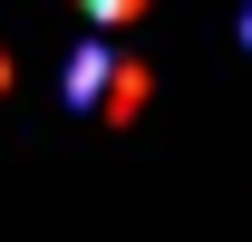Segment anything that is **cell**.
I'll use <instances>...</instances> for the list:
<instances>
[{
	"label": "cell",
	"instance_id": "obj_1",
	"mask_svg": "<svg viewBox=\"0 0 252 242\" xmlns=\"http://www.w3.org/2000/svg\"><path fill=\"white\" fill-rule=\"evenodd\" d=\"M68 97H78V107H126L136 88H117V49H78V68H68Z\"/></svg>",
	"mask_w": 252,
	"mask_h": 242
},
{
	"label": "cell",
	"instance_id": "obj_2",
	"mask_svg": "<svg viewBox=\"0 0 252 242\" xmlns=\"http://www.w3.org/2000/svg\"><path fill=\"white\" fill-rule=\"evenodd\" d=\"M243 39H252V10H243Z\"/></svg>",
	"mask_w": 252,
	"mask_h": 242
}]
</instances>
